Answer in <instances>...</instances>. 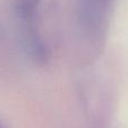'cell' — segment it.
I'll return each instance as SVG.
<instances>
[{"label":"cell","mask_w":128,"mask_h":128,"mask_svg":"<svg viewBox=\"0 0 128 128\" xmlns=\"http://www.w3.org/2000/svg\"><path fill=\"white\" fill-rule=\"evenodd\" d=\"M40 1V0H16L15 9L17 16L29 25L35 16Z\"/></svg>","instance_id":"cell-1"}]
</instances>
